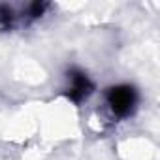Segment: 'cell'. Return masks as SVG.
I'll use <instances>...</instances> for the list:
<instances>
[{"mask_svg": "<svg viewBox=\"0 0 160 160\" xmlns=\"http://www.w3.org/2000/svg\"><path fill=\"white\" fill-rule=\"evenodd\" d=\"M106 104L115 119H126L138 108V91L130 85L111 87L106 92Z\"/></svg>", "mask_w": 160, "mask_h": 160, "instance_id": "obj_1", "label": "cell"}, {"mask_svg": "<svg viewBox=\"0 0 160 160\" xmlns=\"http://www.w3.org/2000/svg\"><path fill=\"white\" fill-rule=\"evenodd\" d=\"M68 83L70 85L66 89V96H68V100H72L77 106L81 102H85L94 91V85L89 79V75L81 70H77V68L68 70Z\"/></svg>", "mask_w": 160, "mask_h": 160, "instance_id": "obj_2", "label": "cell"}]
</instances>
